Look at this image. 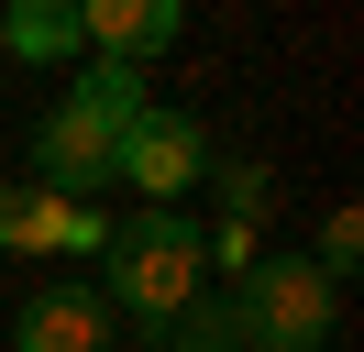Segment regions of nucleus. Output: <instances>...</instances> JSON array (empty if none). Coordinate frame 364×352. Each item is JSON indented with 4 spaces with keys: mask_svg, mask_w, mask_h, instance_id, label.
Here are the masks:
<instances>
[{
    "mask_svg": "<svg viewBox=\"0 0 364 352\" xmlns=\"http://www.w3.org/2000/svg\"><path fill=\"white\" fill-rule=\"evenodd\" d=\"M89 286H100V308H111V319L166 330V319L210 286V231H199L188 209H133L111 242H100V275H89Z\"/></svg>",
    "mask_w": 364,
    "mask_h": 352,
    "instance_id": "1",
    "label": "nucleus"
},
{
    "mask_svg": "<svg viewBox=\"0 0 364 352\" xmlns=\"http://www.w3.org/2000/svg\"><path fill=\"white\" fill-rule=\"evenodd\" d=\"M331 308H342V286L320 275L309 253H254L243 275H232L243 352H320V341H331Z\"/></svg>",
    "mask_w": 364,
    "mask_h": 352,
    "instance_id": "2",
    "label": "nucleus"
},
{
    "mask_svg": "<svg viewBox=\"0 0 364 352\" xmlns=\"http://www.w3.org/2000/svg\"><path fill=\"white\" fill-rule=\"evenodd\" d=\"M111 176H122V187H144V209H177V198L210 176V132L188 121V110L155 99L133 132H122V165H111Z\"/></svg>",
    "mask_w": 364,
    "mask_h": 352,
    "instance_id": "3",
    "label": "nucleus"
},
{
    "mask_svg": "<svg viewBox=\"0 0 364 352\" xmlns=\"http://www.w3.org/2000/svg\"><path fill=\"white\" fill-rule=\"evenodd\" d=\"M111 165H122V132L89 121L77 99H55L45 132H33V187H45V198H77V209H100V187H122Z\"/></svg>",
    "mask_w": 364,
    "mask_h": 352,
    "instance_id": "4",
    "label": "nucleus"
},
{
    "mask_svg": "<svg viewBox=\"0 0 364 352\" xmlns=\"http://www.w3.org/2000/svg\"><path fill=\"white\" fill-rule=\"evenodd\" d=\"M111 341H122V319L100 308V286H89V275L33 286L23 319H11V352H111Z\"/></svg>",
    "mask_w": 364,
    "mask_h": 352,
    "instance_id": "5",
    "label": "nucleus"
},
{
    "mask_svg": "<svg viewBox=\"0 0 364 352\" xmlns=\"http://www.w3.org/2000/svg\"><path fill=\"white\" fill-rule=\"evenodd\" d=\"M77 33H89V55L144 66V55H166V44L188 33V11H177V0H89V11H77Z\"/></svg>",
    "mask_w": 364,
    "mask_h": 352,
    "instance_id": "6",
    "label": "nucleus"
},
{
    "mask_svg": "<svg viewBox=\"0 0 364 352\" xmlns=\"http://www.w3.org/2000/svg\"><path fill=\"white\" fill-rule=\"evenodd\" d=\"M0 44H11V55L23 66H55V55H77V0H11V11H0Z\"/></svg>",
    "mask_w": 364,
    "mask_h": 352,
    "instance_id": "7",
    "label": "nucleus"
},
{
    "mask_svg": "<svg viewBox=\"0 0 364 352\" xmlns=\"http://www.w3.org/2000/svg\"><path fill=\"white\" fill-rule=\"evenodd\" d=\"M89 121H111V132H133L144 110H155V88H144V66H111V55H89L77 66V88H67Z\"/></svg>",
    "mask_w": 364,
    "mask_h": 352,
    "instance_id": "8",
    "label": "nucleus"
},
{
    "mask_svg": "<svg viewBox=\"0 0 364 352\" xmlns=\"http://www.w3.org/2000/svg\"><path fill=\"white\" fill-rule=\"evenodd\" d=\"M67 209L77 198H45V187H11V176H0V242H11V253H55Z\"/></svg>",
    "mask_w": 364,
    "mask_h": 352,
    "instance_id": "9",
    "label": "nucleus"
},
{
    "mask_svg": "<svg viewBox=\"0 0 364 352\" xmlns=\"http://www.w3.org/2000/svg\"><path fill=\"white\" fill-rule=\"evenodd\" d=\"M155 341H166V352H243V319H232V286H221V297L199 286V297H188L177 319L155 330Z\"/></svg>",
    "mask_w": 364,
    "mask_h": 352,
    "instance_id": "10",
    "label": "nucleus"
},
{
    "mask_svg": "<svg viewBox=\"0 0 364 352\" xmlns=\"http://www.w3.org/2000/svg\"><path fill=\"white\" fill-rule=\"evenodd\" d=\"M309 264H320V275H353V264H364V209H331V220H320V242H309Z\"/></svg>",
    "mask_w": 364,
    "mask_h": 352,
    "instance_id": "11",
    "label": "nucleus"
},
{
    "mask_svg": "<svg viewBox=\"0 0 364 352\" xmlns=\"http://www.w3.org/2000/svg\"><path fill=\"white\" fill-rule=\"evenodd\" d=\"M221 209H232V231L265 220V209H276V176H265V165H221Z\"/></svg>",
    "mask_w": 364,
    "mask_h": 352,
    "instance_id": "12",
    "label": "nucleus"
}]
</instances>
